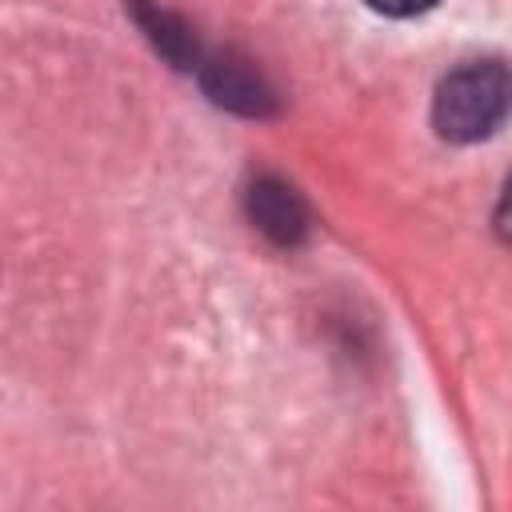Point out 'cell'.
<instances>
[{
	"label": "cell",
	"mask_w": 512,
	"mask_h": 512,
	"mask_svg": "<svg viewBox=\"0 0 512 512\" xmlns=\"http://www.w3.org/2000/svg\"><path fill=\"white\" fill-rule=\"evenodd\" d=\"M124 12L136 20V28L144 32V40H148L172 68H180V72H196V68H200L204 48H200V40H196V28H192L180 12H172V8H164V4H156V0H124Z\"/></svg>",
	"instance_id": "obj_4"
},
{
	"label": "cell",
	"mask_w": 512,
	"mask_h": 512,
	"mask_svg": "<svg viewBox=\"0 0 512 512\" xmlns=\"http://www.w3.org/2000/svg\"><path fill=\"white\" fill-rule=\"evenodd\" d=\"M244 212H248V224L272 240L276 248H296L308 240L312 232V212H308V200L276 172H260L248 180L244 188Z\"/></svg>",
	"instance_id": "obj_3"
},
{
	"label": "cell",
	"mask_w": 512,
	"mask_h": 512,
	"mask_svg": "<svg viewBox=\"0 0 512 512\" xmlns=\"http://www.w3.org/2000/svg\"><path fill=\"white\" fill-rule=\"evenodd\" d=\"M512 112V68L504 60H468L452 68L432 96V128L448 144L492 136Z\"/></svg>",
	"instance_id": "obj_1"
},
{
	"label": "cell",
	"mask_w": 512,
	"mask_h": 512,
	"mask_svg": "<svg viewBox=\"0 0 512 512\" xmlns=\"http://www.w3.org/2000/svg\"><path fill=\"white\" fill-rule=\"evenodd\" d=\"M364 4L376 8V12H384V16H416V12L436 8L440 0H364Z\"/></svg>",
	"instance_id": "obj_5"
},
{
	"label": "cell",
	"mask_w": 512,
	"mask_h": 512,
	"mask_svg": "<svg viewBox=\"0 0 512 512\" xmlns=\"http://www.w3.org/2000/svg\"><path fill=\"white\" fill-rule=\"evenodd\" d=\"M200 88L208 92L212 104L236 112V116H248V120H268L276 116L280 100H276V88L268 84V76L236 48H216V52H204L200 68Z\"/></svg>",
	"instance_id": "obj_2"
},
{
	"label": "cell",
	"mask_w": 512,
	"mask_h": 512,
	"mask_svg": "<svg viewBox=\"0 0 512 512\" xmlns=\"http://www.w3.org/2000/svg\"><path fill=\"white\" fill-rule=\"evenodd\" d=\"M496 232H500V240L512 244V176L504 180V192H500V204H496Z\"/></svg>",
	"instance_id": "obj_6"
}]
</instances>
